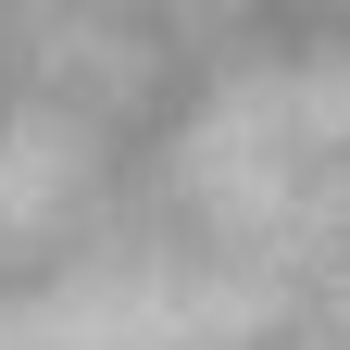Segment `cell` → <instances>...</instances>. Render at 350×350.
I'll list each match as a JSON object with an SVG mask.
<instances>
[{"label":"cell","mask_w":350,"mask_h":350,"mask_svg":"<svg viewBox=\"0 0 350 350\" xmlns=\"http://www.w3.org/2000/svg\"><path fill=\"white\" fill-rule=\"evenodd\" d=\"M0 350H350V0H0Z\"/></svg>","instance_id":"cell-1"}]
</instances>
